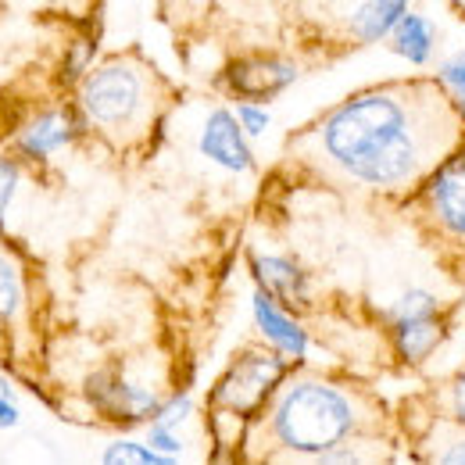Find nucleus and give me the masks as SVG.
I'll return each instance as SVG.
<instances>
[{"mask_svg": "<svg viewBox=\"0 0 465 465\" xmlns=\"http://www.w3.org/2000/svg\"><path fill=\"white\" fill-rule=\"evenodd\" d=\"M465 140V104L440 79L365 86L304 133L315 158L354 190L411 201L415 186Z\"/></svg>", "mask_w": 465, "mask_h": 465, "instance_id": "1", "label": "nucleus"}, {"mask_svg": "<svg viewBox=\"0 0 465 465\" xmlns=\"http://www.w3.org/2000/svg\"><path fill=\"white\" fill-rule=\"evenodd\" d=\"M387 411L380 401L354 383L319 376V372H293L272 401L251 426L243 448H262V462H315L330 448H341L354 437L383 433Z\"/></svg>", "mask_w": 465, "mask_h": 465, "instance_id": "2", "label": "nucleus"}, {"mask_svg": "<svg viewBox=\"0 0 465 465\" xmlns=\"http://www.w3.org/2000/svg\"><path fill=\"white\" fill-rule=\"evenodd\" d=\"M75 104L90 133L115 147L143 140L165 112L162 75L136 54H115L97 61L75 86Z\"/></svg>", "mask_w": 465, "mask_h": 465, "instance_id": "3", "label": "nucleus"}, {"mask_svg": "<svg viewBox=\"0 0 465 465\" xmlns=\"http://www.w3.org/2000/svg\"><path fill=\"white\" fill-rule=\"evenodd\" d=\"M293 365L283 351L262 344H247L232 354V361L223 369V376L208 391V426L223 448L226 430H232L236 448H243L251 426L272 401V394L283 387V380L293 372Z\"/></svg>", "mask_w": 465, "mask_h": 465, "instance_id": "4", "label": "nucleus"}, {"mask_svg": "<svg viewBox=\"0 0 465 465\" xmlns=\"http://www.w3.org/2000/svg\"><path fill=\"white\" fill-rule=\"evenodd\" d=\"M387 319V337L391 348L398 354V361L408 369L426 365L437 351L444 348V341L451 337V312L444 308V301L426 287H408L401 291L383 312Z\"/></svg>", "mask_w": 465, "mask_h": 465, "instance_id": "5", "label": "nucleus"}, {"mask_svg": "<svg viewBox=\"0 0 465 465\" xmlns=\"http://www.w3.org/2000/svg\"><path fill=\"white\" fill-rule=\"evenodd\" d=\"M422 230L440 247L465 251V140L455 143L411 193Z\"/></svg>", "mask_w": 465, "mask_h": 465, "instance_id": "6", "label": "nucleus"}, {"mask_svg": "<svg viewBox=\"0 0 465 465\" xmlns=\"http://www.w3.org/2000/svg\"><path fill=\"white\" fill-rule=\"evenodd\" d=\"M83 398L104 422L115 426H147L162 405V394L147 383H136L125 376L122 365H104L86 376Z\"/></svg>", "mask_w": 465, "mask_h": 465, "instance_id": "7", "label": "nucleus"}, {"mask_svg": "<svg viewBox=\"0 0 465 465\" xmlns=\"http://www.w3.org/2000/svg\"><path fill=\"white\" fill-rule=\"evenodd\" d=\"M86 133H90V125H86L75 101L72 104H51V108L33 112L22 125H15L11 151L25 165H51L64 147L79 143Z\"/></svg>", "mask_w": 465, "mask_h": 465, "instance_id": "8", "label": "nucleus"}, {"mask_svg": "<svg viewBox=\"0 0 465 465\" xmlns=\"http://www.w3.org/2000/svg\"><path fill=\"white\" fill-rule=\"evenodd\" d=\"M297 79H301V68L280 54H240L219 75L223 90L232 101H262V104L287 94Z\"/></svg>", "mask_w": 465, "mask_h": 465, "instance_id": "9", "label": "nucleus"}, {"mask_svg": "<svg viewBox=\"0 0 465 465\" xmlns=\"http://www.w3.org/2000/svg\"><path fill=\"white\" fill-rule=\"evenodd\" d=\"M197 151L204 162H212L215 169L230 175H247L254 173V147L251 136L243 133L240 118L232 108L219 104L204 115V125L197 133Z\"/></svg>", "mask_w": 465, "mask_h": 465, "instance_id": "10", "label": "nucleus"}, {"mask_svg": "<svg viewBox=\"0 0 465 465\" xmlns=\"http://www.w3.org/2000/svg\"><path fill=\"white\" fill-rule=\"evenodd\" d=\"M247 269L258 291L276 297L280 304H287L293 312L312 304V276L304 272V265L291 254H276V251H251L247 254Z\"/></svg>", "mask_w": 465, "mask_h": 465, "instance_id": "11", "label": "nucleus"}, {"mask_svg": "<svg viewBox=\"0 0 465 465\" xmlns=\"http://www.w3.org/2000/svg\"><path fill=\"white\" fill-rule=\"evenodd\" d=\"M251 322L258 330V337L269 344V348L283 351L291 361H304L312 354V333L304 330V322L293 315V308L280 304L276 297H269L265 291L251 293Z\"/></svg>", "mask_w": 465, "mask_h": 465, "instance_id": "12", "label": "nucleus"}, {"mask_svg": "<svg viewBox=\"0 0 465 465\" xmlns=\"http://www.w3.org/2000/svg\"><path fill=\"white\" fill-rule=\"evenodd\" d=\"M405 11H411V0H354L344 11L341 25L348 44L376 47V44H387V36L405 18Z\"/></svg>", "mask_w": 465, "mask_h": 465, "instance_id": "13", "label": "nucleus"}, {"mask_svg": "<svg viewBox=\"0 0 465 465\" xmlns=\"http://www.w3.org/2000/svg\"><path fill=\"white\" fill-rule=\"evenodd\" d=\"M193 411H197V401L190 391H175L169 398H162V405L154 411V419L147 422V444H154L162 455H169L175 462L186 459V426L193 422Z\"/></svg>", "mask_w": 465, "mask_h": 465, "instance_id": "14", "label": "nucleus"}, {"mask_svg": "<svg viewBox=\"0 0 465 465\" xmlns=\"http://www.w3.org/2000/svg\"><path fill=\"white\" fill-rule=\"evenodd\" d=\"M411 444H415V459H422V462L465 465V426L437 415V411H426V422H422V430H415Z\"/></svg>", "mask_w": 465, "mask_h": 465, "instance_id": "15", "label": "nucleus"}, {"mask_svg": "<svg viewBox=\"0 0 465 465\" xmlns=\"http://www.w3.org/2000/svg\"><path fill=\"white\" fill-rule=\"evenodd\" d=\"M29 312V269L25 258L0 236V330H11Z\"/></svg>", "mask_w": 465, "mask_h": 465, "instance_id": "16", "label": "nucleus"}, {"mask_svg": "<svg viewBox=\"0 0 465 465\" xmlns=\"http://www.w3.org/2000/svg\"><path fill=\"white\" fill-rule=\"evenodd\" d=\"M387 51L411 68H426L437 58V29L422 11H405V18L387 36Z\"/></svg>", "mask_w": 465, "mask_h": 465, "instance_id": "17", "label": "nucleus"}, {"mask_svg": "<svg viewBox=\"0 0 465 465\" xmlns=\"http://www.w3.org/2000/svg\"><path fill=\"white\" fill-rule=\"evenodd\" d=\"M101 462L104 465H175V459L162 455L154 444H147V437H143V440H136V437H118V440H112V444L101 451Z\"/></svg>", "mask_w": 465, "mask_h": 465, "instance_id": "18", "label": "nucleus"}, {"mask_svg": "<svg viewBox=\"0 0 465 465\" xmlns=\"http://www.w3.org/2000/svg\"><path fill=\"white\" fill-rule=\"evenodd\" d=\"M94 61H97V36H75V40L68 44L64 58H61L58 83L61 86H68V90L79 86L83 75L94 68Z\"/></svg>", "mask_w": 465, "mask_h": 465, "instance_id": "19", "label": "nucleus"}, {"mask_svg": "<svg viewBox=\"0 0 465 465\" xmlns=\"http://www.w3.org/2000/svg\"><path fill=\"white\" fill-rule=\"evenodd\" d=\"M430 411L465 426V365H459L448 380H440V387L430 394Z\"/></svg>", "mask_w": 465, "mask_h": 465, "instance_id": "20", "label": "nucleus"}, {"mask_svg": "<svg viewBox=\"0 0 465 465\" xmlns=\"http://www.w3.org/2000/svg\"><path fill=\"white\" fill-rule=\"evenodd\" d=\"M22 183H25V162L15 151L11 154H0V230L7 223V212H11Z\"/></svg>", "mask_w": 465, "mask_h": 465, "instance_id": "21", "label": "nucleus"}, {"mask_svg": "<svg viewBox=\"0 0 465 465\" xmlns=\"http://www.w3.org/2000/svg\"><path fill=\"white\" fill-rule=\"evenodd\" d=\"M232 112H236L243 133H247L251 140H262V136L269 133V125H272V112H269L262 101H236Z\"/></svg>", "mask_w": 465, "mask_h": 465, "instance_id": "22", "label": "nucleus"}, {"mask_svg": "<svg viewBox=\"0 0 465 465\" xmlns=\"http://www.w3.org/2000/svg\"><path fill=\"white\" fill-rule=\"evenodd\" d=\"M437 79L448 86V94H451L459 104H465V47L440 61V68H437Z\"/></svg>", "mask_w": 465, "mask_h": 465, "instance_id": "23", "label": "nucleus"}, {"mask_svg": "<svg viewBox=\"0 0 465 465\" xmlns=\"http://www.w3.org/2000/svg\"><path fill=\"white\" fill-rule=\"evenodd\" d=\"M18 422H22V408L11 394L0 391V430H15Z\"/></svg>", "mask_w": 465, "mask_h": 465, "instance_id": "24", "label": "nucleus"}, {"mask_svg": "<svg viewBox=\"0 0 465 465\" xmlns=\"http://www.w3.org/2000/svg\"><path fill=\"white\" fill-rule=\"evenodd\" d=\"M448 4H451L455 11H462V15H465V0H448Z\"/></svg>", "mask_w": 465, "mask_h": 465, "instance_id": "25", "label": "nucleus"}]
</instances>
